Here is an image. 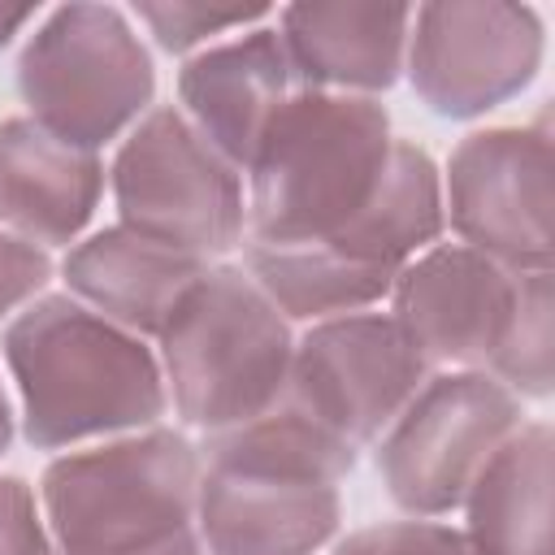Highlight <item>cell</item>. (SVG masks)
I'll list each match as a JSON object with an SVG mask.
<instances>
[{"label":"cell","mask_w":555,"mask_h":555,"mask_svg":"<svg viewBox=\"0 0 555 555\" xmlns=\"http://www.w3.org/2000/svg\"><path fill=\"white\" fill-rule=\"evenodd\" d=\"M0 555H56L35 490L22 477H0Z\"/></svg>","instance_id":"24"},{"label":"cell","mask_w":555,"mask_h":555,"mask_svg":"<svg viewBox=\"0 0 555 555\" xmlns=\"http://www.w3.org/2000/svg\"><path fill=\"white\" fill-rule=\"evenodd\" d=\"M17 91L30 121L100 152L152 113L156 65L117 4H61L17 56Z\"/></svg>","instance_id":"6"},{"label":"cell","mask_w":555,"mask_h":555,"mask_svg":"<svg viewBox=\"0 0 555 555\" xmlns=\"http://www.w3.org/2000/svg\"><path fill=\"white\" fill-rule=\"evenodd\" d=\"M299 91L278 26H251L234 39H221L178 69L182 117L238 169L256 160L273 117Z\"/></svg>","instance_id":"13"},{"label":"cell","mask_w":555,"mask_h":555,"mask_svg":"<svg viewBox=\"0 0 555 555\" xmlns=\"http://www.w3.org/2000/svg\"><path fill=\"white\" fill-rule=\"evenodd\" d=\"M35 17V4H0V48Z\"/></svg>","instance_id":"25"},{"label":"cell","mask_w":555,"mask_h":555,"mask_svg":"<svg viewBox=\"0 0 555 555\" xmlns=\"http://www.w3.org/2000/svg\"><path fill=\"white\" fill-rule=\"evenodd\" d=\"M195 525L204 555H317L343 525L338 481L356 451L282 403L208 434Z\"/></svg>","instance_id":"2"},{"label":"cell","mask_w":555,"mask_h":555,"mask_svg":"<svg viewBox=\"0 0 555 555\" xmlns=\"http://www.w3.org/2000/svg\"><path fill=\"white\" fill-rule=\"evenodd\" d=\"M9 442H13V408H9V395L0 386V455L9 451Z\"/></svg>","instance_id":"26"},{"label":"cell","mask_w":555,"mask_h":555,"mask_svg":"<svg viewBox=\"0 0 555 555\" xmlns=\"http://www.w3.org/2000/svg\"><path fill=\"white\" fill-rule=\"evenodd\" d=\"M160 373L182 425L238 429L278 408L295 334L243 264H212L160 330Z\"/></svg>","instance_id":"5"},{"label":"cell","mask_w":555,"mask_h":555,"mask_svg":"<svg viewBox=\"0 0 555 555\" xmlns=\"http://www.w3.org/2000/svg\"><path fill=\"white\" fill-rule=\"evenodd\" d=\"M208 269L212 264L204 256L139 234L121 221L74 243L61 264L69 286L65 295H74L82 308H91L95 317L113 321L134 338H160L186 291Z\"/></svg>","instance_id":"15"},{"label":"cell","mask_w":555,"mask_h":555,"mask_svg":"<svg viewBox=\"0 0 555 555\" xmlns=\"http://www.w3.org/2000/svg\"><path fill=\"white\" fill-rule=\"evenodd\" d=\"M442 217L464 247L512 273L551 269V130L490 126L455 143L442 173Z\"/></svg>","instance_id":"11"},{"label":"cell","mask_w":555,"mask_h":555,"mask_svg":"<svg viewBox=\"0 0 555 555\" xmlns=\"http://www.w3.org/2000/svg\"><path fill=\"white\" fill-rule=\"evenodd\" d=\"M551 460L546 421H525L464 494V533L481 555H551Z\"/></svg>","instance_id":"18"},{"label":"cell","mask_w":555,"mask_h":555,"mask_svg":"<svg viewBox=\"0 0 555 555\" xmlns=\"http://www.w3.org/2000/svg\"><path fill=\"white\" fill-rule=\"evenodd\" d=\"M555 304H551V269L546 273H520L512 321L486 364V373L507 386L516 399H551L555 390Z\"/></svg>","instance_id":"20"},{"label":"cell","mask_w":555,"mask_h":555,"mask_svg":"<svg viewBox=\"0 0 555 555\" xmlns=\"http://www.w3.org/2000/svg\"><path fill=\"white\" fill-rule=\"evenodd\" d=\"M412 4L304 0L278 13V39L299 87L338 95L390 91L408 61Z\"/></svg>","instance_id":"14"},{"label":"cell","mask_w":555,"mask_h":555,"mask_svg":"<svg viewBox=\"0 0 555 555\" xmlns=\"http://www.w3.org/2000/svg\"><path fill=\"white\" fill-rule=\"evenodd\" d=\"M429 373L434 369L386 312H351L317 321L295 338L291 377L278 403L360 455L377 447Z\"/></svg>","instance_id":"9"},{"label":"cell","mask_w":555,"mask_h":555,"mask_svg":"<svg viewBox=\"0 0 555 555\" xmlns=\"http://www.w3.org/2000/svg\"><path fill=\"white\" fill-rule=\"evenodd\" d=\"M108 186L121 225L204 256L208 264L247 243L243 173L173 104L152 108L121 139Z\"/></svg>","instance_id":"7"},{"label":"cell","mask_w":555,"mask_h":555,"mask_svg":"<svg viewBox=\"0 0 555 555\" xmlns=\"http://www.w3.org/2000/svg\"><path fill=\"white\" fill-rule=\"evenodd\" d=\"M520 425V399L490 373H429L399 421L377 438V477L399 512L438 520L464 503L477 473Z\"/></svg>","instance_id":"8"},{"label":"cell","mask_w":555,"mask_h":555,"mask_svg":"<svg viewBox=\"0 0 555 555\" xmlns=\"http://www.w3.org/2000/svg\"><path fill=\"white\" fill-rule=\"evenodd\" d=\"M442 230V169L412 139H395L369 204L338 234L321 238V247L369 273L399 278V269L434 247Z\"/></svg>","instance_id":"17"},{"label":"cell","mask_w":555,"mask_h":555,"mask_svg":"<svg viewBox=\"0 0 555 555\" xmlns=\"http://www.w3.org/2000/svg\"><path fill=\"white\" fill-rule=\"evenodd\" d=\"M334 555H481L464 529H451L442 520H386L347 533Z\"/></svg>","instance_id":"22"},{"label":"cell","mask_w":555,"mask_h":555,"mask_svg":"<svg viewBox=\"0 0 555 555\" xmlns=\"http://www.w3.org/2000/svg\"><path fill=\"white\" fill-rule=\"evenodd\" d=\"M56 264L43 247L0 230V321L13 312H26L35 299H43Z\"/></svg>","instance_id":"23"},{"label":"cell","mask_w":555,"mask_h":555,"mask_svg":"<svg viewBox=\"0 0 555 555\" xmlns=\"http://www.w3.org/2000/svg\"><path fill=\"white\" fill-rule=\"evenodd\" d=\"M0 351L22 395V438L35 451L143 434L169 408L156 351L74 295H43L17 312Z\"/></svg>","instance_id":"1"},{"label":"cell","mask_w":555,"mask_h":555,"mask_svg":"<svg viewBox=\"0 0 555 555\" xmlns=\"http://www.w3.org/2000/svg\"><path fill=\"white\" fill-rule=\"evenodd\" d=\"M520 273L486 260L464 243H434L408 260L390 286V321L434 369H481L490 364L512 308Z\"/></svg>","instance_id":"12"},{"label":"cell","mask_w":555,"mask_h":555,"mask_svg":"<svg viewBox=\"0 0 555 555\" xmlns=\"http://www.w3.org/2000/svg\"><path fill=\"white\" fill-rule=\"evenodd\" d=\"M390 113L369 95L299 87L247 165V243H321L377 191Z\"/></svg>","instance_id":"4"},{"label":"cell","mask_w":555,"mask_h":555,"mask_svg":"<svg viewBox=\"0 0 555 555\" xmlns=\"http://www.w3.org/2000/svg\"><path fill=\"white\" fill-rule=\"evenodd\" d=\"M104 195L100 152L74 147L30 117L0 121V230L35 247H69Z\"/></svg>","instance_id":"16"},{"label":"cell","mask_w":555,"mask_h":555,"mask_svg":"<svg viewBox=\"0 0 555 555\" xmlns=\"http://www.w3.org/2000/svg\"><path fill=\"white\" fill-rule=\"evenodd\" d=\"M546 35L533 4L429 0L412 9L408 82L416 100L451 121H473L516 100L542 69Z\"/></svg>","instance_id":"10"},{"label":"cell","mask_w":555,"mask_h":555,"mask_svg":"<svg viewBox=\"0 0 555 555\" xmlns=\"http://www.w3.org/2000/svg\"><path fill=\"white\" fill-rule=\"evenodd\" d=\"M199 447L178 429H143L56 455L39 507L56 555H204L195 499Z\"/></svg>","instance_id":"3"},{"label":"cell","mask_w":555,"mask_h":555,"mask_svg":"<svg viewBox=\"0 0 555 555\" xmlns=\"http://www.w3.org/2000/svg\"><path fill=\"white\" fill-rule=\"evenodd\" d=\"M243 269L286 321H308V325L369 312L395 286V278L347 264L321 243H286V247L247 243Z\"/></svg>","instance_id":"19"},{"label":"cell","mask_w":555,"mask_h":555,"mask_svg":"<svg viewBox=\"0 0 555 555\" xmlns=\"http://www.w3.org/2000/svg\"><path fill=\"white\" fill-rule=\"evenodd\" d=\"M273 13H278L273 4H234V9H217V4H199V0H139L134 4V17L152 30V39L178 56H195V52L212 48L217 35L247 30Z\"/></svg>","instance_id":"21"}]
</instances>
